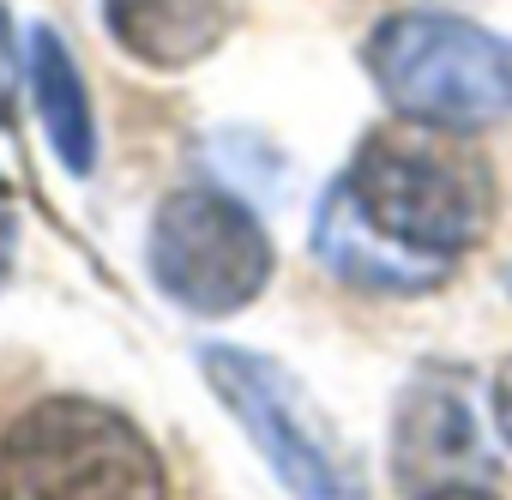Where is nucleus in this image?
Returning <instances> with one entry per match:
<instances>
[{
    "label": "nucleus",
    "mask_w": 512,
    "mask_h": 500,
    "mask_svg": "<svg viewBox=\"0 0 512 500\" xmlns=\"http://www.w3.org/2000/svg\"><path fill=\"white\" fill-rule=\"evenodd\" d=\"M452 139L416 121L374 127L344 169V193L362 211V223L380 241L440 266H458L494 223V175L476 151Z\"/></svg>",
    "instance_id": "1"
},
{
    "label": "nucleus",
    "mask_w": 512,
    "mask_h": 500,
    "mask_svg": "<svg viewBox=\"0 0 512 500\" xmlns=\"http://www.w3.org/2000/svg\"><path fill=\"white\" fill-rule=\"evenodd\" d=\"M0 500H169V464L115 404L43 392L0 428Z\"/></svg>",
    "instance_id": "2"
},
{
    "label": "nucleus",
    "mask_w": 512,
    "mask_h": 500,
    "mask_svg": "<svg viewBox=\"0 0 512 500\" xmlns=\"http://www.w3.org/2000/svg\"><path fill=\"white\" fill-rule=\"evenodd\" d=\"M362 67L416 127L482 133L512 115V43L458 13H392L374 25Z\"/></svg>",
    "instance_id": "3"
},
{
    "label": "nucleus",
    "mask_w": 512,
    "mask_h": 500,
    "mask_svg": "<svg viewBox=\"0 0 512 500\" xmlns=\"http://www.w3.org/2000/svg\"><path fill=\"white\" fill-rule=\"evenodd\" d=\"M199 374L296 500H368L356 452L284 362L241 344H199Z\"/></svg>",
    "instance_id": "4"
},
{
    "label": "nucleus",
    "mask_w": 512,
    "mask_h": 500,
    "mask_svg": "<svg viewBox=\"0 0 512 500\" xmlns=\"http://www.w3.org/2000/svg\"><path fill=\"white\" fill-rule=\"evenodd\" d=\"M145 266L175 308L223 320L272 284V235L241 199L217 187H187L157 205Z\"/></svg>",
    "instance_id": "5"
},
{
    "label": "nucleus",
    "mask_w": 512,
    "mask_h": 500,
    "mask_svg": "<svg viewBox=\"0 0 512 500\" xmlns=\"http://www.w3.org/2000/svg\"><path fill=\"white\" fill-rule=\"evenodd\" d=\"M392 440H398L392 470H398L404 494H428V488H446V482H476L488 470L470 404L440 380H416L404 392Z\"/></svg>",
    "instance_id": "6"
},
{
    "label": "nucleus",
    "mask_w": 512,
    "mask_h": 500,
    "mask_svg": "<svg viewBox=\"0 0 512 500\" xmlns=\"http://www.w3.org/2000/svg\"><path fill=\"white\" fill-rule=\"evenodd\" d=\"M314 260L338 284H350L362 296H422V290H440L452 278V266L416 260V254H404V247L380 241L362 223V211L350 205L344 181H332L326 199H320V211H314Z\"/></svg>",
    "instance_id": "7"
},
{
    "label": "nucleus",
    "mask_w": 512,
    "mask_h": 500,
    "mask_svg": "<svg viewBox=\"0 0 512 500\" xmlns=\"http://www.w3.org/2000/svg\"><path fill=\"white\" fill-rule=\"evenodd\" d=\"M241 19V0H103L109 37L151 73L199 67L223 49Z\"/></svg>",
    "instance_id": "8"
},
{
    "label": "nucleus",
    "mask_w": 512,
    "mask_h": 500,
    "mask_svg": "<svg viewBox=\"0 0 512 500\" xmlns=\"http://www.w3.org/2000/svg\"><path fill=\"white\" fill-rule=\"evenodd\" d=\"M25 79H31V103L37 121L61 157L67 175H91L97 169V115H91V91L79 61L67 55V43L49 25H31L25 37Z\"/></svg>",
    "instance_id": "9"
},
{
    "label": "nucleus",
    "mask_w": 512,
    "mask_h": 500,
    "mask_svg": "<svg viewBox=\"0 0 512 500\" xmlns=\"http://www.w3.org/2000/svg\"><path fill=\"white\" fill-rule=\"evenodd\" d=\"M19 79H25V55L13 49V19H7V7H0V121H7V109H13Z\"/></svg>",
    "instance_id": "10"
},
{
    "label": "nucleus",
    "mask_w": 512,
    "mask_h": 500,
    "mask_svg": "<svg viewBox=\"0 0 512 500\" xmlns=\"http://www.w3.org/2000/svg\"><path fill=\"white\" fill-rule=\"evenodd\" d=\"M13 260H19V199H13L7 181H0V290L13 278Z\"/></svg>",
    "instance_id": "11"
},
{
    "label": "nucleus",
    "mask_w": 512,
    "mask_h": 500,
    "mask_svg": "<svg viewBox=\"0 0 512 500\" xmlns=\"http://www.w3.org/2000/svg\"><path fill=\"white\" fill-rule=\"evenodd\" d=\"M494 428H500V440L512 446V356H506L500 374H494Z\"/></svg>",
    "instance_id": "12"
},
{
    "label": "nucleus",
    "mask_w": 512,
    "mask_h": 500,
    "mask_svg": "<svg viewBox=\"0 0 512 500\" xmlns=\"http://www.w3.org/2000/svg\"><path fill=\"white\" fill-rule=\"evenodd\" d=\"M416 500H494V494L476 488V482H446V488H428V494H416Z\"/></svg>",
    "instance_id": "13"
}]
</instances>
